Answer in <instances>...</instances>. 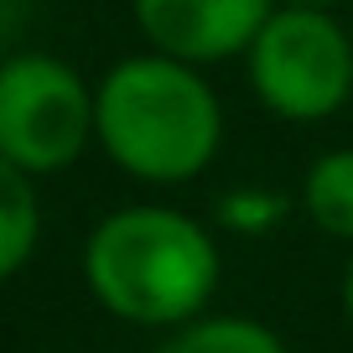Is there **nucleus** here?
Returning a JSON list of instances; mask_svg holds the SVG:
<instances>
[{"mask_svg":"<svg viewBox=\"0 0 353 353\" xmlns=\"http://www.w3.org/2000/svg\"><path fill=\"white\" fill-rule=\"evenodd\" d=\"M301 203H307L312 223H317L322 234L353 244V151L317 156L307 182H301Z\"/></svg>","mask_w":353,"mask_h":353,"instance_id":"0eeeda50","label":"nucleus"},{"mask_svg":"<svg viewBox=\"0 0 353 353\" xmlns=\"http://www.w3.org/2000/svg\"><path fill=\"white\" fill-rule=\"evenodd\" d=\"M286 6H322V11H327V6H338V0H286Z\"/></svg>","mask_w":353,"mask_h":353,"instance_id":"f8f14e48","label":"nucleus"},{"mask_svg":"<svg viewBox=\"0 0 353 353\" xmlns=\"http://www.w3.org/2000/svg\"><path fill=\"white\" fill-rule=\"evenodd\" d=\"M94 130L114 166L141 182H188L223 141V110L208 78L182 57L145 52L110 68L94 94Z\"/></svg>","mask_w":353,"mask_h":353,"instance_id":"f257e3e1","label":"nucleus"},{"mask_svg":"<svg viewBox=\"0 0 353 353\" xmlns=\"http://www.w3.org/2000/svg\"><path fill=\"white\" fill-rule=\"evenodd\" d=\"M250 83L281 120H327L353 88V42L322 6H286L250 42Z\"/></svg>","mask_w":353,"mask_h":353,"instance_id":"7ed1b4c3","label":"nucleus"},{"mask_svg":"<svg viewBox=\"0 0 353 353\" xmlns=\"http://www.w3.org/2000/svg\"><path fill=\"white\" fill-rule=\"evenodd\" d=\"M37 234H42V208H37L32 172L0 156V281L32 260Z\"/></svg>","mask_w":353,"mask_h":353,"instance_id":"423d86ee","label":"nucleus"},{"mask_svg":"<svg viewBox=\"0 0 353 353\" xmlns=\"http://www.w3.org/2000/svg\"><path fill=\"white\" fill-rule=\"evenodd\" d=\"M343 312H348V322H353V265H348V281H343Z\"/></svg>","mask_w":353,"mask_h":353,"instance_id":"9b49d317","label":"nucleus"},{"mask_svg":"<svg viewBox=\"0 0 353 353\" xmlns=\"http://www.w3.org/2000/svg\"><path fill=\"white\" fill-rule=\"evenodd\" d=\"M83 281L120 322L176 327L208 307L219 286V244L176 208H120L88 234Z\"/></svg>","mask_w":353,"mask_h":353,"instance_id":"f03ea898","label":"nucleus"},{"mask_svg":"<svg viewBox=\"0 0 353 353\" xmlns=\"http://www.w3.org/2000/svg\"><path fill=\"white\" fill-rule=\"evenodd\" d=\"M26 16H32V0H0V57H11V42L21 37Z\"/></svg>","mask_w":353,"mask_h":353,"instance_id":"9d476101","label":"nucleus"},{"mask_svg":"<svg viewBox=\"0 0 353 353\" xmlns=\"http://www.w3.org/2000/svg\"><path fill=\"white\" fill-rule=\"evenodd\" d=\"M145 42L182 63H223L250 52L276 0H130Z\"/></svg>","mask_w":353,"mask_h":353,"instance_id":"39448f33","label":"nucleus"},{"mask_svg":"<svg viewBox=\"0 0 353 353\" xmlns=\"http://www.w3.org/2000/svg\"><path fill=\"white\" fill-rule=\"evenodd\" d=\"M286 208H291V203L281 198V192H260V188H239V192H229V198L219 203L223 223L239 229V234H260L265 223L286 219Z\"/></svg>","mask_w":353,"mask_h":353,"instance_id":"1a4fd4ad","label":"nucleus"},{"mask_svg":"<svg viewBox=\"0 0 353 353\" xmlns=\"http://www.w3.org/2000/svg\"><path fill=\"white\" fill-rule=\"evenodd\" d=\"M94 135V94L52 52L0 57V156L21 172H63Z\"/></svg>","mask_w":353,"mask_h":353,"instance_id":"20e7f679","label":"nucleus"},{"mask_svg":"<svg viewBox=\"0 0 353 353\" xmlns=\"http://www.w3.org/2000/svg\"><path fill=\"white\" fill-rule=\"evenodd\" d=\"M161 353H286V343L250 317H203L188 322Z\"/></svg>","mask_w":353,"mask_h":353,"instance_id":"6e6552de","label":"nucleus"}]
</instances>
